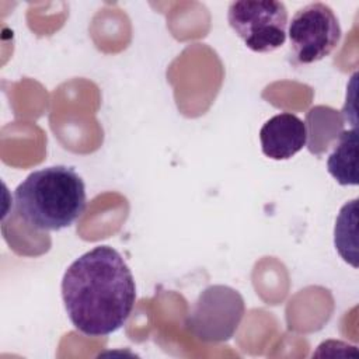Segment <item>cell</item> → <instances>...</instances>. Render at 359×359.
Segmentation results:
<instances>
[{"mask_svg":"<svg viewBox=\"0 0 359 359\" xmlns=\"http://www.w3.org/2000/svg\"><path fill=\"white\" fill-rule=\"evenodd\" d=\"M306 122L290 112L269 118L259 129L262 153L271 160H289L307 143Z\"/></svg>","mask_w":359,"mask_h":359,"instance_id":"8992f818","label":"cell"},{"mask_svg":"<svg viewBox=\"0 0 359 359\" xmlns=\"http://www.w3.org/2000/svg\"><path fill=\"white\" fill-rule=\"evenodd\" d=\"M62 299L76 330L88 337H105L129 318L136 285L123 257L109 245H97L67 266Z\"/></svg>","mask_w":359,"mask_h":359,"instance_id":"6da1fadb","label":"cell"},{"mask_svg":"<svg viewBox=\"0 0 359 359\" xmlns=\"http://www.w3.org/2000/svg\"><path fill=\"white\" fill-rule=\"evenodd\" d=\"M86 185L74 168L50 165L31 172L14 191L20 219L39 231L72 226L86 209Z\"/></svg>","mask_w":359,"mask_h":359,"instance_id":"7a4b0ae2","label":"cell"},{"mask_svg":"<svg viewBox=\"0 0 359 359\" xmlns=\"http://www.w3.org/2000/svg\"><path fill=\"white\" fill-rule=\"evenodd\" d=\"M358 156V130L356 126L342 130L327 158V170L341 185H358L356 171Z\"/></svg>","mask_w":359,"mask_h":359,"instance_id":"52a82bcc","label":"cell"},{"mask_svg":"<svg viewBox=\"0 0 359 359\" xmlns=\"http://www.w3.org/2000/svg\"><path fill=\"white\" fill-rule=\"evenodd\" d=\"M244 311V299L238 290L212 285L199 293L185 318V327L199 341L223 342L236 334Z\"/></svg>","mask_w":359,"mask_h":359,"instance_id":"3957f363","label":"cell"},{"mask_svg":"<svg viewBox=\"0 0 359 359\" xmlns=\"http://www.w3.org/2000/svg\"><path fill=\"white\" fill-rule=\"evenodd\" d=\"M356 223H358V199L346 202L337 217L334 227V244L341 258L358 268V238H356Z\"/></svg>","mask_w":359,"mask_h":359,"instance_id":"ba28073f","label":"cell"},{"mask_svg":"<svg viewBox=\"0 0 359 359\" xmlns=\"http://www.w3.org/2000/svg\"><path fill=\"white\" fill-rule=\"evenodd\" d=\"M341 27L332 8L310 3L299 8L287 27L290 57L297 65H310L328 56L339 43Z\"/></svg>","mask_w":359,"mask_h":359,"instance_id":"5b68a950","label":"cell"},{"mask_svg":"<svg viewBox=\"0 0 359 359\" xmlns=\"http://www.w3.org/2000/svg\"><path fill=\"white\" fill-rule=\"evenodd\" d=\"M227 21L252 52L269 53L286 41L287 10L282 1H233L227 10Z\"/></svg>","mask_w":359,"mask_h":359,"instance_id":"277c9868","label":"cell"}]
</instances>
